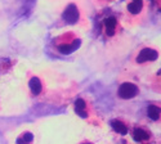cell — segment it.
Here are the masks:
<instances>
[{
  "instance_id": "cell-8",
  "label": "cell",
  "mask_w": 161,
  "mask_h": 144,
  "mask_svg": "<svg viewBox=\"0 0 161 144\" xmlns=\"http://www.w3.org/2000/svg\"><path fill=\"white\" fill-rule=\"evenodd\" d=\"M130 135H131L133 140L138 144L148 143L152 138V134L150 130H147L146 127H142V126H134L130 131Z\"/></svg>"
},
{
  "instance_id": "cell-3",
  "label": "cell",
  "mask_w": 161,
  "mask_h": 144,
  "mask_svg": "<svg viewBox=\"0 0 161 144\" xmlns=\"http://www.w3.org/2000/svg\"><path fill=\"white\" fill-rule=\"evenodd\" d=\"M148 17V2L147 0H128L124 13L121 14L123 23L128 27H137L144 23Z\"/></svg>"
},
{
  "instance_id": "cell-11",
  "label": "cell",
  "mask_w": 161,
  "mask_h": 144,
  "mask_svg": "<svg viewBox=\"0 0 161 144\" xmlns=\"http://www.w3.org/2000/svg\"><path fill=\"white\" fill-rule=\"evenodd\" d=\"M110 124H111V127L114 129V131L120 135H128L130 131L129 125L125 121H123L121 119H114V120H111Z\"/></svg>"
},
{
  "instance_id": "cell-2",
  "label": "cell",
  "mask_w": 161,
  "mask_h": 144,
  "mask_svg": "<svg viewBox=\"0 0 161 144\" xmlns=\"http://www.w3.org/2000/svg\"><path fill=\"white\" fill-rule=\"evenodd\" d=\"M81 43L83 40L80 35L74 30H69L53 37L50 48L58 56H71L80 49Z\"/></svg>"
},
{
  "instance_id": "cell-7",
  "label": "cell",
  "mask_w": 161,
  "mask_h": 144,
  "mask_svg": "<svg viewBox=\"0 0 161 144\" xmlns=\"http://www.w3.org/2000/svg\"><path fill=\"white\" fill-rule=\"evenodd\" d=\"M27 88L30 91V95L34 98H37L42 94H44V81L36 75H30L29 76V81H27Z\"/></svg>"
},
{
  "instance_id": "cell-6",
  "label": "cell",
  "mask_w": 161,
  "mask_h": 144,
  "mask_svg": "<svg viewBox=\"0 0 161 144\" xmlns=\"http://www.w3.org/2000/svg\"><path fill=\"white\" fill-rule=\"evenodd\" d=\"M141 94V86L138 81L131 77H124L119 81L116 89V97L121 100H130Z\"/></svg>"
},
{
  "instance_id": "cell-5",
  "label": "cell",
  "mask_w": 161,
  "mask_h": 144,
  "mask_svg": "<svg viewBox=\"0 0 161 144\" xmlns=\"http://www.w3.org/2000/svg\"><path fill=\"white\" fill-rule=\"evenodd\" d=\"M59 21H61L59 26H77V27L85 26V18L83 14V10L74 2L64 5L63 10L61 12Z\"/></svg>"
},
{
  "instance_id": "cell-18",
  "label": "cell",
  "mask_w": 161,
  "mask_h": 144,
  "mask_svg": "<svg viewBox=\"0 0 161 144\" xmlns=\"http://www.w3.org/2000/svg\"><path fill=\"white\" fill-rule=\"evenodd\" d=\"M144 144H148V143H144Z\"/></svg>"
},
{
  "instance_id": "cell-15",
  "label": "cell",
  "mask_w": 161,
  "mask_h": 144,
  "mask_svg": "<svg viewBox=\"0 0 161 144\" xmlns=\"http://www.w3.org/2000/svg\"><path fill=\"white\" fill-rule=\"evenodd\" d=\"M94 2V4L96 5H98V7H101V8H103V7H107V5H110V4H112L115 0H93Z\"/></svg>"
},
{
  "instance_id": "cell-9",
  "label": "cell",
  "mask_w": 161,
  "mask_h": 144,
  "mask_svg": "<svg viewBox=\"0 0 161 144\" xmlns=\"http://www.w3.org/2000/svg\"><path fill=\"white\" fill-rule=\"evenodd\" d=\"M146 117L151 122H161V102H152L146 108Z\"/></svg>"
},
{
  "instance_id": "cell-12",
  "label": "cell",
  "mask_w": 161,
  "mask_h": 144,
  "mask_svg": "<svg viewBox=\"0 0 161 144\" xmlns=\"http://www.w3.org/2000/svg\"><path fill=\"white\" fill-rule=\"evenodd\" d=\"M148 85L153 91L161 94V67L148 77Z\"/></svg>"
},
{
  "instance_id": "cell-1",
  "label": "cell",
  "mask_w": 161,
  "mask_h": 144,
  "mask_svg": "<svg viewBox=\"0 0 161 144\" xmlns=\"http://www.w3.org/2000/svg\"><path fill=\"white\" fill-rule=\"evenodd\" d=\"M99 36L103 43L108 46H116L120 44L124 36V23L121 14L107 10L98 21Z\"/></svg>"
},
{
  "instance_id": "cell-13",
  "label": "cell",
  "mask_w": 161,
  "mask_h": 144,
  "mask_svg": "<svg viewBox=\"0 0 161 144\" xmlns=\"http://www.w3.org/2000/svg\"><path fill=\"white\" fill-rule=\"evenodd\" d=\"M16 64V61L9 59V58H0V75L3 73H8L13 66Z\"/></svg>"
},
{
  "instance_id": "cell-4",
  "label": "cell",
  "mask_w": 161,
  "mask_h": 144,
  "mask_svg": "<svg viewBox=\"0 0 161 144\" xmlns=\"http://www.w3.org/2000/svg\"><path fill=\"white\" fill-rule=\"evenodd\" d=\"M161 58V49L155 44H141L131 51L129 62L133 67L144 68Z\"/></svg>"
},
{
  "instance_id": "cell-10",
  "label": "cell",
  "mask_w": 161,
  "mask_h": 144,
  "mask_svg": "<svg viewBox=\"0 0 161 144\" xmlns=\"http://www.w3.org/2000/svg\"><path fill=\"white\" fill-rule=\"evenodd\" d=\"M74 107H75V112L80 117H83V119H89L90 117V106L86 99L77 98L74 103Z\"/></svg>"
},
{
  "instance_id": "cell-17",
  "label": "cell",
  "mask_w": 161,
  "mask_h": 144,
  "mask_svg": "<svg viewBox=\"0 0 161 144\" xmlns=\"http://www.w3.org/2000/svg\"><path fill=\"white\" fill-rule=\"evenodd\" d=\"M81 144H92L90 141H84V143H81Z\"/></svg>"
},
{
  "instance_id": "cell-16",
  "label": "cell",
  "mask_w": 161,
  "mask_h": 144,
  "mask_svg": "<svg viewBox=\"0 0 161 144\" xmlns=\"http://www.w3.org/2000/svg\"><path fill=\"white\" fill-rule=\"evenodd\" d=\"M155 7L157 8L158 12H161V0H155Z\"/></svg>"
},
{
  "instance_id": "cell-14",
  "label": "cell",
  "mask_w": 161,
  "mask_h": 144,
  "mask_svg": "<svg viewBox=\"0 0 161 144\" xmlns=\"http://www.w3.org/2000/svg\"><path fill=\"white\" fill-rule=\"evenodd\" d=\"M32 141H34V135L30 131L22 133L17 139V144H31Z\"/></svg>"
}]
</instances>
